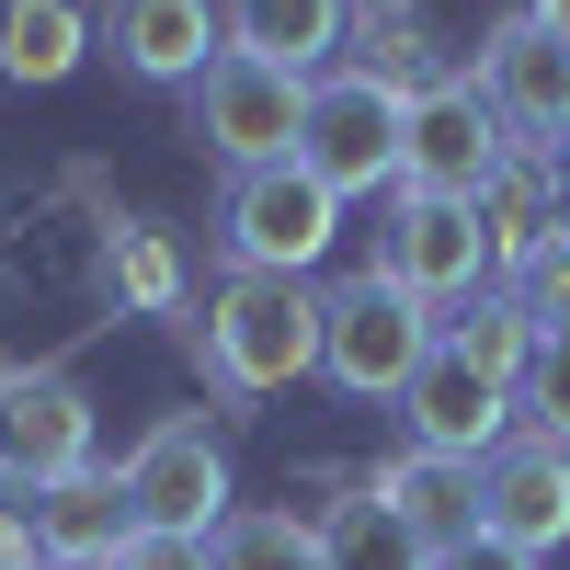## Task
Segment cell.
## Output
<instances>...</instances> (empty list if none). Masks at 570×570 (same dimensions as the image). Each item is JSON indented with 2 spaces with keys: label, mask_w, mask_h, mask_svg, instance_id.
<instances>
[{
  "label": "cell",
  "mask_w": 570,
  "mask_h": 570,
  "mask_svg": "<svg viewBox=\"0 0 570 570\" xmlns=\"http://www.w3.org/2000/svg\"><path fill=\"white\" fill-rule=\"evenodd\" d=\"M400 126H411V91L365 80V69H331V80H308L297 171L320 195H400Z\"/></svg>",
  "instance_id": "7a4b0ae2"
},
{
  "label": "cell",
  "mask_w": 570,
  "mask_h": 570,
  "mask_svg": "<svg viewBox=\"0 0 570 570\" xmlns=\"http://www.w3.org/2000/svg\"><path fill=\"white\" fill-rule=\"evenodd\" d=\"M365 274H389L400 297H422V308L480 297V274H491L480 217H468L456 195H389V228H376V263Z\"/></svg>",
  "instance_id": "ba28073f"
},
{
  "label": "cell",
  "mask_w": 570,
  "mask_h": 570,
  "mask_svg": "<svg viewBox=\"0 0 570 570\" xmlns=\"http://www.w3.org/2000/svg\"><path fill=\"white\" fill-rule=\"evenodd\" d=\"M104 46L137 80H183V91H195L206 58L228 46V23L206 12V0H104Z\"/></svg>",
  "instance_id": "5bb4252c"
},
{
  "label": "cell",
  "mask_w": 570,
  "mask_h": 570,
  "mask_svg": "<svg viewBox=\"0 0 570 570\" xmlns=\"http://www.w3.org/2000/svg\"><path fill=\"white\" fill-rule=\"evenodd\" d=\"M422 354H434V308L400 297L389 274H354V285H331L320 297V376L331 389H354V400H400Z\"/></svg>",
  "instance_id": "3957f363"
},
{
  "label": "cell",
  "mask_w": 570,
  "mask_h": 570,
  "mask_svg": "<svg viewBox=\"0 0 570 570\" xmlns=\"http://www.w3.org/2000/svg\"><path fill=\"white\" fill-rule=\"evenodd\" d=\"M297 126H308V80L297 69H263L240 46H217L206 80H195V137L228 160V171H274L297 160Z\"/></svg>",
  "instance_id": "277c9868"
},
{
  "label": "cell",
  "mask_w": 570,
  "mask_h": 570,
  "mask_svg": "<svg viewBox=\"0 0 570 570\" xmlns=\"http://www.w3.org/2000/svg\"><path fill=\"white\" fill-rule=\"evenodd\" d=\"M365 491L400 513V525L422 537V548H468L480 537V468H456V456H422V445H400L389 468H365Z\"/></svg>",
  "instance_id": "9a60e30c"
},
{
  "label": "cell",
  "mask_w": 570,
  "mask_h": 570,
  "mask_svg": "<svg viewBox=\"0 0 570 570\" xmlns=\"http://www.w3.org/2000/svg\"><path fill=\"white\" fill-rule=\"evenodd\" d=\"M525 12H537V23H548V35L570 46V0H525Z\"/></svg>",
  "instance_id": "f1b7e54d"
},
{
  "label": "cell",
  "mask_w": 570,
  "mask_h": 570,
  "mask_svg": "<svg viewBox=\"0 0 570 570\" xmlns=\"http://www.w3.org/2000/svg\"><path fill=\"white\" fill-rule=\"evenodd\" d=\"M195 354L228 400H274V389H297V376L320 365V297H308V274H228L206 320H195Z\"/></svg>",
  "instance_id": "6da1fadb"
},
{
  "label": "cell",
  "mask_w": 570,
  "mask_h": 570,
  "mask_svg": "<svg viewBox=\"0 0 570 570\" xmlns=\"http://www.w3.org/2000/svg\"><path fill=\"white\" fill-rule=\"evenodd\" d=\"M480 537L525 548V559H548V548L570 537V445L513 434V445L480 468Z\"/></svg>",
  "instance_id": "7c38bea8"
},
{
  "label": "cell",
  "mask_w": 570,
  "mask_h": 570,
  "mask_svg": "<svg viewBox=\"0 0 570 570\" xmlns=\"http://www.w3.org/2000/svg\"><path fill=\"white\" fill-rule=\"evenodd\" d=\"M320 570H434V548L354 480L343 502H320Z\"/></svg>",
  "instance_id": "ffe728a7"
},
{
  "label": "cell",
  "mask_w": 570,
  "mask_h": 570,
  "mask_svg": "<svg viewBox=\"0 0 570 570\" xmlns=\"http://www.w3.org/2000/svg\"><path fill=\"white\" fill-rule=\"evenodd\" d=\"M548 171H559V206H570V137H559V149H548Z\"/></svg>",
  "instance_id": "f546056e"
},
{
  "label": "cell",
  "mask_w": 570,
  "mask_h": 570,
  "mask_svg": "<svg viewBox=\"0 0 570 570\" xmlns=\"http://www.w3.org/2000/svg\"><path fill=\"white\" fill-rule=\"evenodd\" d=\"M502 149H513V137H502V115L480 104V80H422L411 91V126H400V195H480V183L502 171Z\"/></svg>",
  "instance_id": "8992f818"
},
{
  "label": "cell",
  "mask_w": 570,
  "mask_h": 570,
  "mask_svg": "<svg viewBox=\"0 0 570 570\" xmlns=\"http://www.w3.org/2000/svg\"><path fill=\"white\" fill-rule=\"evenodd\" d=\"M513 411H525V434L570 445V331H559V343H537V354H525V389H513Z\"/></svg>",
  "instance_id": "cb8c5ba5"
},
{
  "label": "cell",
  "mask_w": 570,
  "mask_h": 570,
  "mask_svg": "<svg viewBox=\"0 0 570 570\" xmlns=\"http://www.w3.org/2000/svg\"><path fill=\"white\" fill-rule=\"evenodd\" d=\"M468 217H480V252H491L502 274H525L537 252H559V240H570V206H559L548 149H502V171L468 195Z\"/></svg>",
  "instance_id": "4fadbf2b"
},
{
  "label": "cell",
  "mask_w": 570,
  "mask_h": 570,
  "mask_svg": "<svg viewBox=\"0 0 570 570\" xmlns=\"http://www.w3.org/2000/svg\"><path fill=\"white\" fill-rule=\"evenodd\" d=\"M434 570H537V559L502 548V537H468V548H434Z\"/></svg>",
  "instance_id": "83f0119b"
},
{
  "label": "cell",
  "mask_w": 570,
  "mask_h": 570,
  "mask_svg": "<svg viewBox=\"0 0 570 570\" xmlns=\"http://www.w3.org/2000/svg\"><path fill=\"white\" fill-rule=\"evenodd\" d=\"M343 12H354V0H228V46H240V58H263V69H320L331 58V46H343Z\"/></svg>",
  "instance_id": "e0dca14e"
},
{
  "label": "cell",
  "mask_w": 570,
  "mask_h": 570,
  "mask_svg": "<svg viewBox=\"0 0 570 570\" xmlns=\"http://www.w3.org/2000/svg\"><path fill=\"white\" fill-rule=\"evenodd\" d=\"M91 468V400L58 365H12L0 376V491H58Z\"/></svg>",
  "instance_id": "9c48e42d"
},
{
  "label": "cell",
  "mask_w": 570,
  "mask_h": 570,
  "mask_svg": "<svg viewBox=\"0 0 570 570\" xmlns=\"http://www.w3.org/2000/svg\"><path fill=\"white\" fill-rule=\"evenodd\" d=\"M217 570H320V525L308 513H228Z\"/></svg>",
  "instance_id": "7402d4cb"
},
{
  "label": "cell",
  "mask_w": 570,
  "mask_h": 570,
  "mask_svg": "<svg viewBox=\"0 0 570 570\" xmlns=\"http://www.w3.org/2000/svg\"><path fill=\"white\" fill-rule=\"evenodd\" d=\"M513 308H525L537 343H559V331H570V240H559V252H537L525 274H513Z\"/></svg>",
  "instance_id": "d4e9b609"
},
{
  "label": "cell",
  "mask_w": 570,
  "mask_h": 570,
  "mask_svg": "<svg viewBox=\"0 0 570 570\" xmlns=\"http://www.w3.org/2000/svg\"><path fill=\"white\" fill-rule=\"evenodd\" d=\"M343 46H354V69L389 80V91L445 80V69H434V12H422V0H354V12H343Z\"/></svg>",
  "instance_id": "d6986e66"
},
{
  "label": "cell",
  "mask_w": 570,
  "mask_h": 570,
  "mask_svg": "<svg viewBox=\"0 0 570 570\" xmlns=\"http://www.w3.org/2000/svg\"><path fill=\"white\" fill-rule=\"evenodd\" d=\"M217 240H228V274H308L331 240H343V195H320L297 160L240 171V183H228Z\"/></svg>",
  "instance_id": "5b68a950"
},
{
  "label": "cell",
  "mask_w": 570,
  "mask_h": 570,
  "mask_svg": "<svg viewBox=\"0 0 570 570\" xmlns=\"http://www.w3.org/2000/svg\"><path fill=\"white\" fill-rule=\"evenodd\" d=\"M480 104L502 115L513 149H559L570 137V46L537 12H513V23L480 35Z\"/></svg>",
  "instance_id": "30bf717a"
},
{
  "label": "cell",
  "mask_w": 570,
  "mask_h": 570,
  "mask_svg": "<svg viewBox=\"0 0 570 570\" xmlns=\"http://www.w3.org/2000/svg\"><path fill=\"white\" fill-rule=\"evenodd\" d=\"M115 297L126 308H183V252L160 228H115Z\"/></svg>",
  "instance_id": "603a6c76"
},
{
  "label": "cell",
  "mask_w": 570,
  "mask_h": 570,
  "mask_svg": "<svg viewBox=\"0 0 570 570\" xmlns=\"http://www.w3.org/2000/svg\"><path fill=\"white\" fill-rule=\"evenodd\" d=\"M91 35H104V23H91L80 0H0V80H23V91L69 80Z\"/></svg>",
  "instance_id": "ac0fdd59"
},
{
  "label": "cell",
  "mask_w": 570,
  "mask_h": 570,
  "mask_svg": "<svg viewBox=\"0 0 570 570\" xmlns=\"http://www.w3.org/2000/svg\"><path fill=\"white\" fill-rule=\"evenodd\" d=\"M115 570H217V537H160V525H137L115 548Z\"/></svg>",
  "instance_id": "484cf974"
},
{
  "label": "cell",
  "mask_w": 570,
  "mask_h": 570,
  "mask_svg": "<svg viewBox=\"0 0 570 570\" xmlns=\"http://www.w3.org/2000/svg\"><path fill=\"white\" fill-rule=\"evenodd\" d=\"M400 411H411V445L422 456H456V468H491L502 445H513V389L502 376H480L468 354H422V376L400 389Z\"/></svg>",
  "instance_id": "8fae6325"
},
{
  "label": "cell",
  "mask_w": 570,
  "mask_h": 570,
  "mask_svg": "<svg viewBox=\"0 0 570 570\" xmlns=\"http://www.w3.org/2000/svg\"><path fill=\"white\" fill-rule=\"evenodd\" d=\"M115 491H126L137 525H160V537H217L228 525V445L206 422H149L137 456L115 468Z\"/></svg>",
  "instance_id": "52a82bcc"
},
{
  "label": "cell",
  "mask_w": 570,
  "mask_h": 570,
  "mask_svg": "<svg viewBox=\"0 0 570 570\" xmlns=\"http://www.w3.org/2000/svg\"><path fill=\"white\" fill-rule=\"evenodd\" d=\"M126 537H137V513H126V491L104 480V468L35 491V548H46V570H115Z\"/></svg>",
  "instance_id": "2e32d148"
},
{
  "label": "cell",
  "mask_w": 570,
  "mask_h": 570,
  "mask_svg": "<svg viewBox=\"0 0 570 570\" xmlns=\"http://www.w3.org/2000/svg\"><path fill=\"white\" fill-rule=\"evenodd\" d=\"M0 570H46V548H35V491H0Z\"/></svg>",
  "instance_id": "4316f807"
},
{
  "label": "cell",
  "mask_w": 570,
  "mask_h": 570,
  "mask_svg": "<svg viewBox=\"0 0 570 570\" xmlns=\"http://www.w3.org/2000/svg\"><path fill=\"white\" fill-rule=\"evenodd\" d=\"M434 343H445V354H468L480 376H502V389H525L537 331H525V308H513V285H480V297H456V308H445Z\"/></svg>",
  "instance_id": "44dd1931"
}]
</instances>
